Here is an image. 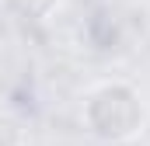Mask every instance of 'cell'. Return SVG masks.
Listing matches in <instances>:
<instances>
[{"instance_id": "cell-1", "label": "cell", "mask_w": 150, "mask_h": 146, "mask_svg": "<svg viewBox=\"0 0 150 146\" xmlns=\"http://www.w3.org/2000/svg\"><path fill=\"white\" fill-rule=\"evenodd\" d=\"M84 118H87V129L105 139V143H122V139H133L143 125V105L136 98L133 87L126 84H105L98 87L87 105H84Z\"/></svg>"}]
</instances>
